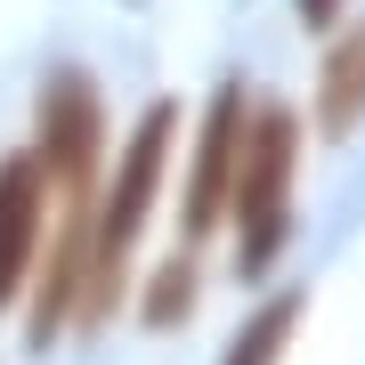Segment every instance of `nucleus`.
<instances>
[{
    "mask_svg": "<svg viewBox=\"0 0 365 365\" xmlns=\"http://www.w3.org/2000/svg\"><path fill=\"white\" fill-rule=\"evenodd\" d=\"M170 155H179V106L155 98L146 122L122 138V155L106 163V187H98L90 260H81V284H73V325H81V333L122 300V284H130V252H138V235H146V220H155V203H163Z\"/></svg>",
    "mask_w": 365,
    "mask_h": 365,
    "instance_id": "f257e3e1",
    "label": "nucleus"
},
{
    "mask_svg": "<svg viewBox=\"0 0 365 365\" xmlns=\"http://www.w3.org/2000/svg\"><path fill=\"white\" fill-rule=\"evenodd\" d=\"M292 187H300V114L268 98L244 114V155H235V195H227L244 276H268L276 252L292 244Z\"/></svg>",
    "mask_w": 365,
    "mask_h": 365,
    "instance_id": "f03ea898",
    "label": "nucleus"
},
{
    "mask_svg": "<svg viewBox=\"0 0 365 365\" xmlns=\"http://www.w3.org/2000/svg\"><path fill=\"white\" fill-rule=\"evenodd\" d=\"M33 163L49 179L57 203H98L106 187V163H114V122H106V90L81 66H57L41 81V106H33Z\"/></svg>",
    "mask_w": 365,
    "mask_h": 365,
    "instance_id": "7ed1b4c3",
    "label": "nucleus"
},
{
    "mask_svg": "<svg viewBox=\"0 0 365 365\" xmlns=\"http://www.w3.org/2000/svg\"><path fill=\"white\" fill-rule=\"evenodd\" d=\"M244 114H252V98L227 81V90L211 98L203 130H195V163H187V195H179V235H187V244H203V235L227 220V195H235V155H244Z\"/></svg>",
    "mask_w": 365,
    "mask_h": 365,
    "instance_id": "20e7f679",
    "label": "nucleus"
},
{
    "mask_svg": "<svg viewBox=\"0 0 365 365\" xmlns=\"http://www.w3.org/2000/svg\"><path fill=\"white\" fill-rule=\"evenodd\" d=\"M49 179H41L33 146L25 155H0V317L16 309V292H33L41 276V252H49Z\"/></svg>",
    "mask_w": 365,
    "mask_h": 365,
    "instance_id": "39448f33",
    "label": "nucleus"
},
{
    "mask_svg": "<svg viewBox=\"0 0 365 365\" xmlns=\"http://www.w3.org/2000/svg\"><path fill=\"white\" fill-rule=\"evenodd\" d=\"M365 130V25L325 33L317 66V138H357Z\"/></svg>",
    "mask_w": 365,
    "mask_h": 365,
    "instance_id": "423d86ee",
    "label": "nucleus"
},
{
    "mask_svg": "<svg viewBox=\"0 0 365 365\" xmlns=\"http://www.w3.org/2000/svg\"><path fill=\"white\" fill-rule=\"evenodd\" d=\"M195 284H203V268H195V244H187V252H170V260L146 268L138 317H146L155 333H179V325H187V309H195Z\"/></svg>",
    "mask_w": 365,
    "mask_h": 365,
    "instance_id": "0eeeda50",
    "label": "nucleus"
},
{
    "mask_svg": "<svg viewBox=\"0 0 365 365\" xmlns=\"http://www.w3.org/2000/svg\"><path fill=\"white\" fill-rule=\"evenodd\" d=\"M292 333H300V292H276L268 309H252V317H244V333L227 341V357H220V365H284Z\"/></svg>",
    "mask_w": 365,
    "mask_h": 365,
    "instance_id": "6e6552de",
    "label": "nucleus"
},
{
    "mask_svg": "<svg viewBox=\"0 0 365 365\" xmlns=\"http://www.w3.org/2000/svg\"><path fill=\"white\" fill-rule=\"evenodd\" d=\"M292 16L309 33H341V16H349V0H292Z\"/></svg>",
    "mask_w": 365,
    "mask_h": 365,
    "instance_id": "1a4fd4ad",
    "label": "nucleus"
}]
</instances>
